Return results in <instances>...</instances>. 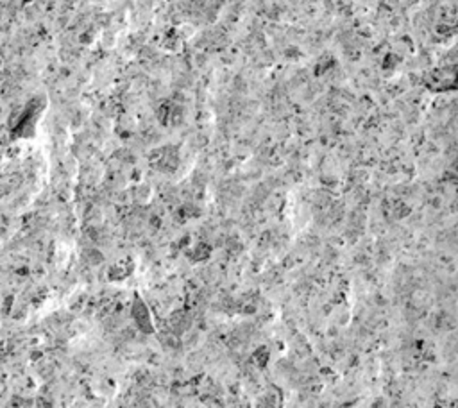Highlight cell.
<instances>
[{"mask_svg": "<svg viewBox=\"0 0 458 408\" xmlns=\"http://www.w3.org/2000/svg\"><path fill=\"white\" fill-rule=\"evenodd\" d=\"M422 82L433 93L458 91V63L429 70L424 75Z\"/></svg>", "mask_w": 458, "mask_h": 408, "instance_id": "1", "label": "cell"}]
</instances>
